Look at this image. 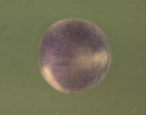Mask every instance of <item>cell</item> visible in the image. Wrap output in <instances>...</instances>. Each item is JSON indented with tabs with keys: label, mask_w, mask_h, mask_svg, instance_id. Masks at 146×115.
Returning a JSON list of instances; mask_svg holds the SVG:
<instances>
[{
	"label": "cell",
	"mask_w": 146,
	"mask_h": 115,
	"mask_svg": "<svg viewBox=\"0 0 146 115\" xmlns=\"http://www.w3.org/2000/svg\"><path fill=\"white\" fill-rule=\"evenodd\" d=\"M39 61L42 74L52 87L64 93H80L104 78L111 63V47L104 32L94 23L68 18L45 33Z\"/></svg>",
	"instance_id": "6da1fadb"
}]
</instances>
